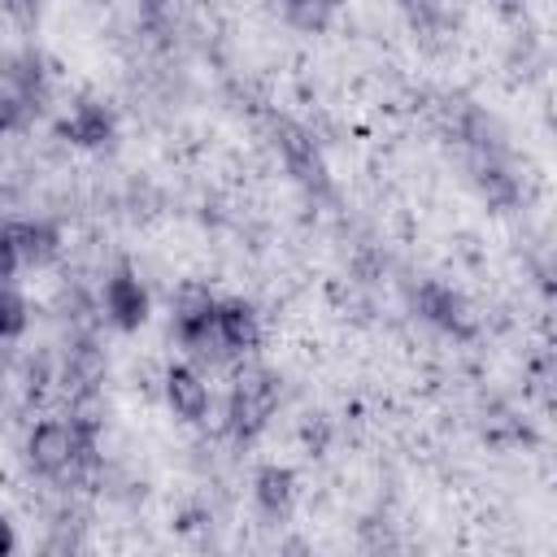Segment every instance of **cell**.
Returning a JSON list of instances; mask_svg holds the SVG:
<instances>
[{
	"mask_svg": "<svg viewBox=\"0 0 557 557\" xmlns=\"http://www.w3.org/2000/svg\"><path fill=\"white\" fill-rule=\"evenodd\" d=\"M13 244H17V257L22 265H48L57 252H61V231L44 218H22V222H4Z\"/></svg>",
	"mask_w": 557,
	"mask_h": 557,
	"instance_id": "cell-9",
	"label": "cell"
},
{
	"mask_svg": "<svg viewBox=\"0 0 557 557\" xmlns=\"http://www.w3.org/2000/svg\"><path fill=\"white\" fill-rule=\"evenodd\" d=\"M104 313L117 331H139L148 322V292H144V283L135 278L131 265H117L104 278Z\"/></svg>",
	"mask_w": 557,
	"mask_h": 557,
	"instance_id": "cell-6",
	"label": "cell"
},
{
	"mask_svg": "<svg viewBox=\"0 0 557 557\" xmlns=\"http://www.w3.org/2000/svg\"><path fill=\"white\" fill-rule=\"evenodd\" d=\"M26 326H30V305H26V296H22L17 287L0 283V339H17V335H26Z\"/></svg>",
	"mask_w": 557,
	"mask_h": 557,
	"instance_id": "cell-13",
	"label": "cell"
},
{
	"mask_svg": "<svg viewBox=\"0 0 557 557\" xmlns=\"http://www.w3.org/2000/svg\"><path fill=\"white\" fill-rule=\"evenodd\" d=\"M496 4H500V9H513V0H496Z\"/></svg>",
	"mask_w": 557,
	"mask_h": 557,
	"instance_id": "cell-17",
	"label": "cell"
},
{
	"mask_svg": "<svg viewBox=\"0 0 557 557\" xmlns=\"http://www.w3.org/2000/svg\"><path fill=\"white\" fill-rule=\"evenodd\" d=\"M213 322H218L222 357H248L261 348V318L248 300H218Z\"/></svg>",
	"mask_w": 557,
	"mask_h": 557,
	"instance_id": "cell-7",
	"label": "cell"
},
{
	"mask_svg": "<svg viewBox=\"0 0 557 557\" xmlns=\"http://www.w3.org/2000/svg\"><path fill=\"white\" fill-rule=\"evenodd\" d=\"M252 496H257L261 513L283 518V513L292 509V500H296V474H292L287 466L270 461V466L257 470V479H252Z\"/></svg>",
	"mask_w": 557,
	"mask_h": 557,
	"instance_id": "cell-11",
	"label": "cell"
},
{
	"mask_svg": "<svg viewBox=\"0 0 557 557\" xmlns=\"http://www.w3.org/2000/svg\"><path fill=\"white\" fill-rule=\"evenodd\" d=\"M218 300L205 287H187L174 300V335L191 357H209L222 361V344H218V322H213Z\"/></svg>",
	"mask_w": 557,
	"mask_h": 557,
	"instance_id": "cell-3",
	"label": "cell"
},
{
	"mask_svg": "<svg viewBox=\"0 0 557 557\" xmlns=\"http://www.w3.org/2000/svg\"><path fill=\"white\" fill-rule=\"evenodd\" d=\"M13 548H17V535H13V522H9L4 513H0V557H4V553H13Z\"/></svg>",
	"mask_w": 557,
	"mask_h": 557,
	"instance_id": "cell-16",
	"label": "cell"
},
{
	"mask_svg": "<svg viewBox=\"0 0 557 557\" xmlns=\"http://www.w3.org/2000/svg\"><path fill=\"white\" fill-rule=\"evenodd\" d=\"M413 305H418V313H422L426 322H435L440 331H448V335H457V339L474 335V313H470V305H466L448 283L426 278V283L413 292Z\"/></svg>",
	"mask_w": 557,
	"mask_h": 557,
	"instance_id": "cell-5",
	"label": "cell"
},
{
	"mask_svg": "<svg viewBox=\"0 0 557 557\" xmlns=\"http://www.w3.org/2000/svg\"><path fill=\"white\" fill-rule=\"evenodd\" d=\"M61 135L78 148H104L113 139V113L96 100H83L65 122H61Z\"/></svg>",
	"mask_w": 557,
	"mask_h": 557,
	"instance_id": "cell-10",
	"label": "cell"
},
{
	"mask_svg": "<svg viewBox=\"0 0 557 557\" xmlns=\"http://www.w3.org/2000/svg\"><path fill=\"white\" fill-rule=\"evenodd\" d=\"M278 396H283V387H278V374H274V370H265V366L239 370V374H235V387H231V405H226V426H231V435H235L239 444L257 440V435L270 426V418H274V409H278Z\"/></svg>",
	"mask_w": 557,
	"mask_h": 557,
	"instance_id": "cell-2",
	"label": "cell"
},
{
	"mask_svg": "<svg viewBox=\"0 0 557 557\" xmlns=\"http://www.w3.org/2000/svg\"><path fill=\"white\" fill-rule=\"evenodd\" d=\"M274 144H278V152H283V165L292 170V178H296L309 196H331L326 161H322V152H318V144L309 139L305 126L278 117V122H274Z\"/></svg>",
	"mask_w": 557,
	"mask_h": 557,
	"instance_id": "cell-4",
	"label": "cell"
},
{
	"mask_svg": "<svg viewBox=\"0 0 557 557\" xmlns=\"http://www.w3.org/2000/svg\"><path fill=\"white\" fill-rule=\"evenodd\" d=\"M335 4H339V0H278L283 17H287L292 26H300V30H313V35L331 26Z\"/></svg>",
	"mask_w": 557,
	"mask_h": 557,
	"instance_id": "cell-12",
	"label": "cell"
},
{
	"mask_svg": "<svg viewBox=\"0 0 557 557\" xmlns=\"http://www.w3.org/2000/svg\"><path fill=\"white\" fill-rule=\"evenodd\" d=\"M26 109H30V96L26 91H0V135L17 131L26 122Z\"/></svg>",
	"mask_w": 557,
	"mask_h": 557,
	"instance_id": "cell-14",
	"label": "cell"
},
{
	"mask_svg": "<svg viewBox=\"0 0 557 557\" xmlns=\"http://www.w3.org/2000/svg\"><path fill=\"white\" fill-rule=\"evenodd\" d=\"M96 457V422L87 418H44L26 435V461L44 479H74Z\"/></svg>",
	"mask_w": 557,
	"mask_h": 557,
	"instance_id": "cell-1",
	"label": "cell"
},
{
	"mask_svg": "<svg viewBox=\"0 0 557 557\" xmlns=\"http://www.w3.org/2000/svg\"><path fill=\"white\" fill-rule=\"evenodd\" d=\"M17 265H22V257H17V244H13L9 226L0 222V283H9V278L17 274Z\"/></svg>",
	"mask_w": 557,
	"mask_h": 557,
	"instance_id": "cell-15",
	"label": "cell"
},
{
	"mask_svg": "<svg viewBox=\"0 0 557 557\" xmlns=\"http://www.w3.org/2000/svg\"><path fill=\"white\" fill-rule=\"evenodd\" d=\"M165 400L183 422H205L209 413V383L191 366H170L165 370Z\"/></svg>",
	"mask_w": 557,
	"mask_h": 557,
	"instance_id": "cell-8",
	"label": "cell"
}]
</instances>
